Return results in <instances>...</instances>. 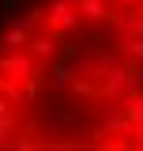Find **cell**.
Returning <instances> with one entry per match:
<instances>
[{
  "mask_svg": "<svg viewBox=\"0 0 143 151\" xmlns=\"http://www.w3.org/2000/svg\"><path fill=\"white\" fill-rule=\"evenodd\" d=\"M0 151H143V0H34L4 23Z\"/></svg>",
  "mask_w": 143,
  "mask_h": 151,
  "instance_id": "cell-1",
  "label": "cell"
}]
</instances>
